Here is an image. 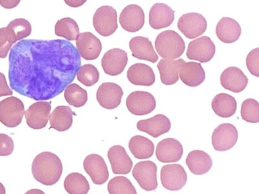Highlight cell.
<instances>
[{"mask_svg":"<svg viewBox=\"0 0 259 194\" xmlns=\"http://www.w3.org/2000/svg\"><path fill=\"white\" fill-rule=\"evenodd\" d=\"M186 163L191 172L196 175L208 172L213 165L210 156L201 150L190 152L186 158Z\"/></svg>","mask_w":259,"mask_h":194,"instance_id":"4316f807","label":"cell"},{"mask_svg":"<svg viewBox=\"0 0 259 194\" xmlns=\"http://www.w3.org/2000/svg\"><path fill=\"white\" fill-rule=\"evenodd\" d=\"M123 91L116 83H104L97 91V100L98 103L106 109H114L120 105Z\"/></svg>","mask_w":259,"mask_h":194,"instance_id":"2e32d148","label":"cell"},{"mask_svg":"<svg viewBox=\"0 0 259 194\" xmlns=\"http://www.w3.org/2000/svg\"><path fill=\"white\" fill-rule=\"evenodd\" d=\"M64 188L69 194H87L90 184L83 174L73 172L65 179Z\"/></svg>","mask_w":259,"mask_h":194,"instance_id":"1f68e13d","label":"cell"},{"mask_svg":"<svg viewBox=\"0 0 259 194\" xmlns=\"http://www.w3.org/2000/svg\"><path fill=\"white\" fill-rule=\"evenodd\" d=\"M81 56L65 39H22L10 50L9 80L13 90L36 101L55 98L72 83Z\"/></svg>","mask_w":259,"mask_h":194,"instance_id":"6da1fadb","label":"cell"},{"mask_svg":"<svg viewBox=\"0 0 259 194\" xmlns=\"http://www.w3.org/2000/svg\"><path fill=\"white\" fill-rule=\"evenodd\" d=\"M183 155V146L174 138L163 139L156 147V157L163 163L178 162Z\"/></svg>","mask_w":259,"mask_h":194,"instance_id":"ac0fdd59","label":"cell"},{"mask_svg":"<svg viewBox=\"0 0 259 194\" xmlns=\"http://www.w3.org/2000/svg\"><path fill=\"white\" fill-rule=\"evenodd\" d=\"M64 97L70 106L75 108L82 107L88 102L87 91L77 83H70L66 86Z\"/></svg>","mask_w":259,"mask_h":194,"instance_id":"836d02e7","label":"cell"},{"mask_svg":"<svg viewBox=\"0 0 259 194\" xmlns=\"http://www.w3.org/2000/svg\"><path fill=\"white\" fill-rule=\"evenodd\" d=\"M25 194H45V192L41 189H32L25 192Z\"/></svg>","mask_w":259,"mask_h":194,"instance_id":"f6af8a7d","label":"cell"},{"mask_svg":"<svg viewBox=\"0 0 259 194\" xmlns=\"http://www.w3.org/2000/svg\"><path fill=\"white\" fill-rule=\"evenodd\" d=\"M107 189L110 194H137L136 188L127 177L117 176L109 181Z\"/></svg>","mask_w":259,"mask_h":194,"instance_id":"e575fe53","label":"cell"},{"mask_svg":"<svg viewBox=\"0 0 259 194\" xmlns=\"http://www.w3.org/2000/svg\"><path fill=\"white\" fill-rule=\"evenodd\" d=\"M130 48L133 57L141 60L155 63L158 60V56L156 53L152 43L148 37L136 36L130 42Z\"/></svg>","mask_w":259,"mask_h":194,"instance_id":"cb8c5ba5","label":"cell"},{"mask_svg":"<svg viewBox=\"0 0 259 194\" xmlns=\"http://www.w3.org/2000/svg\"><path fill=\"white\" fill-rule=\"evenodd\" d=\"M13 93V90L10 89L8 83H7L6 76L3 73L0 72V97L12 95Z\"/></svg>","mask_w":259,"mask_h":194,"instance_id":"b9f144b4","label":"cell"},{"mask_svg":"<svg viewBox=\"0 0 259 194\" xmlns=\"http://www.w3.org/2000/svg\"><path fill=\"white\" fill-rule=\"evenodd\" d=\"M138 130L157 138L169 131L171 123L165 115L159 114L148 119L141 120L137 123Z\"/></svg>","mask_w":259,"mask_h":194,"instance_id":"ffe728a7","label":"cell"},{"mask_svg":"<svg viewBox=\"0 0 259 194\" xmlns=\"http://www.w3.org/2000/svg\"><path fill=\"white\" fill-rule=\"evenodd\" d=\"M246 65L248 71L256 77L259 76V48L251 50L246 58Z\"/></svg>","mask_w":259,"mask_h":194,"instance_id":"ab89813d","label":"cell"},{"mask_svg":"<svg viewBox=\"0 0 259 194\" xmlns=\"http://www.w3.org/2000/svg\"><path fill=\"white\" fill-rule=\"evenodd\" d=\"M83 165L84 171L95 184H104L108 180V168L102 156L98 154L89 155L84 159Z\"/></svg>","mask_w":259,"mask_h":194,"instance_id":"9a60e30c","label":"cell"},{"mask_svg":"<svg viewBox=\"0 0 259 194\" xmlns=\"http://www.w3.org/2000/svg\"><path fill=\"white\" fill-rule=\"evenodd\" d=\"M215 52L216 47L210 38L206 36H201L189 42L186 56L190 60L205 63L213 59Z\"/></svg>","mask_w":259,"mask_h":194,"instance_id":"52a82bcc","label":"cell"},{"mask_svg":"<svg viewBox=\"0 0 259 194\" xmlns=\"http://www.w3.org/2000/svg\"><path fill=\"white\" fill-rule=\"evenodd\" d=\"M21 0H0V6L4 9H12L19 6Z\"/></svg>","mask_w":259,"mask_h":194,"instance_id":"7bdbcfd3","label":"cell"},{"mask_svg":"<svg viewBox=\"0 0 259 194\" xmlns=\"http://www.w3.org/2000/svg\"><path fill=\"white\" fill-rule=\"evenodd\" d=\"M242 29L237 21L233 18L224 17L216 27V34L221 42L232 43L239 39Z\"/></svg>","mask_w":259,"mask_h":194,"instance_id":"484cf974","label":"cell"},{"mask_svg":"<svg viewBox=\"0 0 259 194\" xmlns=\"http://www.w3.org/2000/svg\"><path fill=\"white\" fill-rule=\"evenodd\" d=\"M55 33L69 41L76 39L79 34V27L75 20L71 18H62L55 25Z\"/></svg>","mask_w":259,"mask_h":194,"instance_id":"d6a6232c","label":"cell"},{"mask_svg":"<svg viewBox=\"0 0 259 194\" xmlns=\"http://www.w3.org/2000/svg\"><path fill=\"white\" fill-rule=\"evenodd\" d=\"M107 157L115 174H128L133 168V162L126 150L119 145L113 146L109 150Z\"/></svg>","mask_w":259,"mask_h":194,"instance_id":"d6986e66","label":"cell"},{"mask_svg":"<svg viewBox=\"0 0 259 194\" xmlns=\"http://www.w3.org/2000/svg\"><path fill=\"white\" fill-rule=\"evenodd\" d=\"M184 62L183 59H161L157 64L159 72L160 74V80L164 85H172L177 83L179 80V71L182 64Z\"/></svg>","mask_w":259,"mask_h":194,"instance_id":"f1b7e54d","label":"cell"},{"mask_svg":"<svg viewBox=\"0 0 259 194\" xmlns=\"http://www.w3.org/2000/svg\"><path fill=\"white\" fill-rule=\"evenodd\" d=\"M0 194H6L5 186L1 182H0Z\"/></svg>","mask_w":259,"mask_h":194,"instance_id":"bcb514c9","label":"cell"},{"mask_svg":"<svg viewBox=\"0 0 259 194\" xmlns=\"http://www.w3.org/2000/svg\"><path fill=\"white\" fill-rule=\"evenodd\" d=\"M128 148L132 154L138 159H149L154 152V145L152 141L141 135L133 136L130 139Z\"/></svg>","mask_w":259,"mask_h":194,"instance_id":"4dcf8cb0","label":"cell"},{"mask_svg":"<svg viewBox=\"0 0 259 194\" xmlns=\"http://www.w3.org/2000/svg\"><path fill=\"white\" fill-rule=\"evenodd\" d=\"M130 83L136 86H149L155 82V74L151 67L143 63L132 65L127 71Z\"/></svg>","mask_w":259,"mask_h":194,"instance_id":"d4e9b609","label":"cell"},{"mask_svg":"<svg viewBox=\"0 0 259 194\" xmlns=\"http://www.w3.org/2000/svg\"><path fill=\"white\" fill-rule=\"evenodd\" d=\"M17 42L14 33L8 27L0 28V59H5L8 56L13 44Z\"/></svg>","mask_w":259,"mask_h":194,"instance_id":"f35d334b","label":"cell"},{"mask_svg":"<svg viewBox=\"0 0 259 194\" xmlns=\"http://www.w3.org/2000/svg\"><path fill=\"white\" fill-rule=\"evenodd\" d=\"M128 63V55L121 48H112L103 56L101 65L106 74L117 76L122 74Z\"/></svg>","mask_w":259,"mask_h":194,"instance_id":"5bb4252c","label":"cell"},{"mask_svg":"<svg viewBox=\"0 0 259 194\" xmlns=\"http://www.w3.org/2000/svg\"><path fill=\"white\" fill-rule=\"evenodd\" d=\"M248 82V77L236 67H229L221 75V83L223 87L233 92L243 91Z\"/></svg>","mask_w":259,"mask_h":194,"instance_id":"44dd1931","label":"cell"},{"mask_svg":"<svg viewBox=\"0 0 259 194\" xmlns=\"http://www.w3.org/2000/svg\"><path fill=\"white\" fill-rule=\"evenodd\" d=\"M60 158L51 152H44L34 158L31 171L34 179L46 186H52L60 180L63 174Z\"/></svg>","mask_w":259,"mask_h":194,"instance_id":"7a4b0ae2","label":"cell"},{"mask_svg":"<svg viewBox=\"0 0 259 194\" xmlns=\"http://www.w3.org/2000/svg\"><path fill=\"white\" fill-rule=\"evenodd\" d=\"M212 109L221 118H230L236 112L237 103L234 97L227 93H219L213 99Z\"/></svg>","mask_w":259,"mask_h":194,"instance_id":"f546056e","label":"cell"},{"mask_svg":"<svg viewBox=\"0 0 259 194\" xmlns=\"http://www.w3.org/2000/svg\"><path fill=\"white\" fill-rule=\"evenodd\" d=\"M10 30L14 33L17 41L22 40L31 35L32 27L29 21L24 18H16L13 20L7 26Z\"/></svg>","mask_w":259,"mask_h":194,"instance_id":"74e56055","label":"cell"},{"mask_svg":"<svg viewBox=\"0 0 259 194\" xmlns=\"http://www.w3.org/2000/svg\"><path fill=\"white\" fill-rule=\"evenodd\" d=\"M25 115V106L17 97L11 96L0 101V122L13 128L22 123Z\"/></svg>","mask_w":259,"mask_h":194,"instance_id":"277c9868","label":"cell"},{"mask_svg":"<svg viewBox=\"0 0 259 194\" xmlns=\"http://www.w3.org/2000/svg\"><path fill=\"white\" fill-rule=\"evenodd\" d=\"M14 150V142L9 135L0 133V156H10Z\"/></svg>","mask_w":259,"mask_h":194,"instance_id":"60d3db41","label":"cell"},{"mask_svg":"<svg viewBox=\"0 0 259 194\" xmlns=\"http://www.w3.org/2000/svg\"><path fill=\"white\" fill-rule=\"evenodd\" d=\"M157 171L155 163L151 161H143L136 164L133 170V175L142 189L152 191L158 186Z\"/></svg>","mask_w":259,"mask_h":194,"instance_id":"8992f818","label":"cell"},{"mask_svg":"<svg viewBox=\"0 0 259 194\" xmlns=\"http://www.w3.org/2000/svg\"><path fill=\"white\" fill-rule=\"evenodd\" d=\"M160 180L163 187L168 190L181 189L187 181V174L184 168L178 164H171L162 167Z\"/></svg>","mask_w":259,"mask_h":194,"instance_id":"9c48e42d","label":"cell"},{"mask_svg":"<svg viewBox=\"0 0 259 194\" xmlns=\"http://www.w3.org/2000/svg\"><path fill=\"white\" fill-rule=\"evenodd\" d=\"M155 48L163 59H179L184 53L186 45L177 32L169 30L160 33L155 39Z\"/></svg>","mask_w":259,"mask_h":194,"instance_id":"3957f363","label":"cell"},{"mask_svg":"<svg viewBox=\"0 0 259 194\" xmlns=\"http://www.w3.org/2000/svg\"><path fill=\"white\" fill-rule=\"evenodd\" d=\"M240 112L244 121L249 123L259 122V104L255 100H245L242 103Z\"/></svg>","mask_w":259,"mask_h":194,"instance_id":"8d00e7d4","label":"cell"},{"mask_svg":"<svg viewBox=\"0 0 259 194\" xmlns=\"http://www.w3.org/2000/svg\"><path fill=\"white\" fill-rule=\"evenodd\" d=\"M74 115L75 112L69 106H57L50 115V128L60 132L66 131L72 127Z\"/></svg>","mask_w":259,"mask_h":194,"instance_id":"83f0119b","label":"cell"},{"mask_svg":"<svg viewBox=\"0 0 259 194\" xmlns=\"http://www.w3.org/2000/svg\"><path fill=\"white\" fill-rule=\"evenodd\" d=\"M126 106L132 114L138 116L151 113L156 108L154 95L145 91H135L126 99Z\"/></svg>","mask_w":259,"mask_h":194,"instance_id":"ba28073f","label":"cell"},{"mask_svg":"<svg viewBox=\"0 0 259 194\" xmlns=\"http://www.w3.org/2000/svg\"><path fill=\"white\" fill-rule=\"evenodd\" d=\"M177 26L188 39H195L206 31L207 21L201 14L192 12L180 17Z\"/></svg>","mask_w":259,"mask_h":194,"instance_id":"30bf717a","label":"cell"},{"mask_svg":"<svg viewBox=\"0 0 259 194\" xmlns=\"http://www.w3.org/2000/svg\"><path fill=\"white\" fill-rule=\"evenodd\" d=\"M143 9L138 5H128L119 15L121 27L128 32L135 33L143 27L145 21Z\"/></svg>","mask_w":259,"mask_h":194,"instance_id":"e0dca14e","label":"cell"},{"mask_svg":"<svg viewBox=\"0 0 259 194\" xmlns=\"http://www.w3.org/2000/svg\"><path fill=\"white\" fill-rule=\"evenodd\" d=\"M180 80L189 86L195 87L201 84L205 79V72L201 64L195 62H183L179 71Z\"/></svg>","mask_w":259,"mask_h":194,"instance_id":"603a6c76","label":"cell"},{"mask_svg":"<svg viewBox=\"0 0 259 194\" xmlns=\"http://www.w3.org/2000/svg\"><path fill=\"white\" fill-rule=\"evenodd\" d=\"M238 131L233 124H221L213 130L212 145L217 151L224 152L230 150L237 142Z\"/></svg>","mask_w":259,"mask_h":194,"instance_id":"8fae6325","label":"cell"},{"mask_svg":"<svg viewBox=\"0 0 259 194\" xmlns=\"http://www.w3.org/2000/svg\"><path fill=\"white\" fill-rule=\"evenodd\" d=\"M94 27L103 36L113 34L117 30V12L112 6L100 7L94 15Z\"/></svg>","mask_w":259,"mask_h":194,"instance_id":"5b68a950","label":"cell"},{"mask_svg":"<svg viewBox=\"0 0 259 194\" xmlns=\"http://www.w3.org/2000/svg\"><path fill=\"white\" fill-rule=\"evenodd\" d=\"M76 76L80 83L86 86H92L99 81L100 73L95 65L86 64L80 67Z\"/></svg>","mask_w":259,"mask_h":194,"instance_id":"d590c367","label":"cell"},{"mask_svg":"<svg viewBox=\"0 0 259 194\" xmlns=\"http://www.w3.org/2000/svg\"><path fill=\"white\" fill-rule=\"evenodd\" d=\"M76 47L80 56L85 60L98 59L102 51L101 40L91 32L79 33L77 36Z\"/></svg>","mask_w":259,"mask_h":194,"instance_id":"4fadbf2b","label":"cell"},{"mask_svg":"<svg viewBox=\"0 0 259 194\" xmlns=\"http://www.w3.org/2000/svg\"><path fill=\"white\" fill-rule=\"evenodd\" d=\"M65 3L68 6L72 8H78L82 6L87 0H64Z\"/></svg>","mask_w":259,"mask_h":194,"instance_id":"ee69618b","label":"cell"},{"mask_svg":"<svg viewBox=\"0 0 259 194\" xmlns=\"http://www.w3.org/2000/svg\"><path fill=\"white\" fill-rule=\"evenodd\" d=\"M51 109V103L48 102L37 101L33 103L25 112L28 127L34 130L45 128L49 121Z\"/></svg>","mask_w":259,"mask_h":194,"instance_id":"7c38bea8","label":"cell"},{"mask_svg":"<svg viewBox=\"0 0 259 194\" xmlns=\"http://www.w3.org/2000/svg\"><path fill=\"white\" fill-rule=\"evenodd\" d=\"M174 19V11L167 5L163 3H156L150 10V26L155 30L169 27L172 24Z\"/></svg>","mask_w":259,"mask_h":194,"instance_id":"7402d4cb","label":"cell"}]
</instances>
